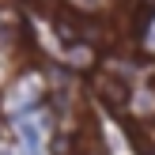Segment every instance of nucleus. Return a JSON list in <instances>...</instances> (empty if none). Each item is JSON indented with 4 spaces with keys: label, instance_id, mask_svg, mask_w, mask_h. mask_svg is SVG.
<instances>
[{
    "label": "nucleus",
    "instance_id": "obj_1",
    "mask_svg": "<svg viewBox=\"0 0 155 155\" xmlns=\"http://www.w3.org/2000/svg\"><path fill=\"white\" fill-rule=\"evenodd\" d=\"M98 95H102V102L106 106H114V110H121V106H125V83H117V80H102L98 83Z\"/></svg>",
    "mask_w": 155,
    "mask_h": 155
}]
</instances>
